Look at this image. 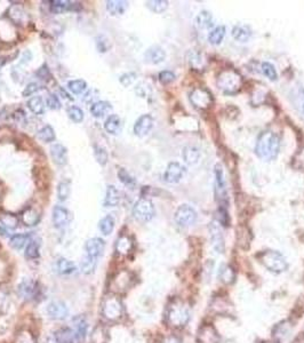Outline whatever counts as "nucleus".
I'll return each instance as SVG.
<instances>
[{
    "label": "nucleus",
    "mask_w": 304,
    "mask_h": 343,
    "mask_svg": "<svg viewBox=\"0 0 304 343\" xmlns=\"http://www.w3.org/2000/svg\"><path fill=\"white\" fill-rule=\"evenodd\" d=\"M280 150V140L273 132H263L257 139L255 152L264 161H275Z\"/></svg>",
    "instance_id": "1"
},
{
    "label": "nucleus",
    "mask_w": 304,
    "mask_h": 343,
    "mask_svg": "<svg viewBox=\"0 0 304 343\" xmlns=\"http://www.w3.org/2000/svg\"><path fill=\"white\" fill-rule=\"evenodd\" d=\"M166 319L172 327H183L190 319L189 308L181 301H174L168 307Z\"/></svg>",
    "instance_id": "2"
},
{
    "label": "nucleus",
    "mask_w": 304,
    "mask_h": 343,
    "mask_svg": "<svg viewBox=\"0 0 304 343\" xmlns=\"http://www.w3.org/2000/svg\"><path fill=\"white\" fill-rule=\"evenodd\" d=\"M101 311L103 317L110 322L118 321L122 318L123 312V305L118 296L115 294L106 295L102 301Z\"/></svg>",
    "instance_id": "3"
},
{
    "label": "nucleus",
    "mask_w": 304,
    "mask_h": 343,
    "mask_svg": "<svg viewBox=\"0 0 304 343\" xmlns=\"http://www.w3.org/2000/svg\"><path fill=\"white\" fill-rule=\"evenodd\" d=\"M261 263L273 274H282L286 271L287 262L280 253L276 251H265L259 255Z\"/></svg>",
    "instance_id": "4"
},
{
    "label": "nucleus",
    "mask_w": 304,
    "mask_h": 343,
    "mask_svg": "<svg viewBox=\"0 0 304 343\" xmlns=\"http://www.w3.org/2000/svg\"><path fill=\"white\" fill-rule=\"evenodd\" d=\"M242 85V77L238 75L235 70H226L220 75L217 79V86L223 92L233 94V93L238 92Z\"/></svg>",
    "instance_id": "5"
},
{
    "label": "nucleus",
    "mask_w": 304,
    "mask_h": 343,
    "mask_svg": "<svg viewBox=\"0 0 304 343\" xmlns=\"http://www.w3.org/2000/svg\"><path fill=\"white\" fill-rule=\"evenodd\" d=\"M155 206H153L152 202L146 198L139 199L133 207V216L136 221L142 223L151 221L155 216Z\"/></svg>",
    "instance_id": "6"
},
{
    "label": "nucleus",
    "mask_w": 304,
    "mask_h": 343,
    "mask_svg": "<svg viewBox=\"0 0 304 343\" xmlns=\"http://www.w3.org/2000/svg\"><path fill=\"white\" fill-rule=\"evenodd\" d=\"M198 214H197L196 209L191 207L190 205L183 204L176 209L175 214H174V220H175L176 224L182 228H188L197 222Z\"/></svg>",
    "instance_id": "7"
},
{
    "label": "nucleus",
    "mask_w": 304,
    "mask_h": 343,
    "mask_svg": "<svg viewBox=\"0 0 304 343\" xmlns=\"http://www.w3.org/2000/svg\"><path fill=\"white\" fill-rule=\"evenodd\" d=\"M185 174V167L180 162H169L167 166L165 173H163V181L166 183H178L182 180L183 176Z\"/></svg>",
    "instance_id": "8"
},
{
    "label": "nucleus",
    "mask_w": 304,
    "mask_h": 343,
    "mask_svg": "<svg viewBox=\"0 0 304 343\" xmlns=\"http://www.w3.org/2000/svg\"><path fill=\"white\" fill-rule=\"evenodd\" d=\"M215 195L217 199L220 202H226L228 201V197H226V183L224 179V172H223V168L221 165H216L215 166Z\"/></svg>",
    "instance_id": "9"
},
{
    "label": "nucleus",
    "mask_w": 304,
    "mask_h": 343,
    "mask_svg": "<svg viewBox=\"0 0 304 343\" xmlns=\"http://www.w3.org/2000/svg\"><path fill=\"white\" fill-rule=\"evenodd\" d=\"M56 343H82L83 339L80 336L75 328L65 327L59 329L55 333Z\"/></svg>",
    "instance_id": "10"
},
{
    "label": "nucleus",
    "mask_w": 304,
    "mask_h": 343,
    "mask_svg": "<svg viewBox=\"0 0 304 343\" xmlns=\"http://www.w3.org/2000/svg\"><path fill=\"white\" fill-rule=\"evenodd\" d=\"M190 100H191L192 104L199 109H207L212 104L213 100L212 96L206 89L197 88L190 94Z\"/></svg>",
    "instance_id": "11"
},
{
    "label": "nucleus",
    "mask_w": 304,
    "mask_h": 343,
    "mask_svg": "<svg viewBox=\"0 0 304 343\" xmlns=\"http://www.w3.org/2000/svg\"><path fill=\"white\" fill-rule=\"evenodd\" d=\"M53 224H54L55 228L61 229L64 228L71 221L72 216L71 213H70L68 209L63 206H55L54 209H53Z\"/></svg>",
    "instance_id": "12"
},
{
    "label": "nucleus",
    "mask_w": 304,
    "mask_h": 343,
    "mask_svg": "<svg viewBox=\"0 0 304 343\" xmlns=\"http://www.w3.org/2000/svg\"><path fill=\"white\" fill-rule=\"evenodd\" d=\"M153 118L150 115H143L134 124V134L139 138H144L153 128Z\"/></svg>",
    "instance_id": "13"
},
{
    "label": "nucleus",
    "mask_w": 304,
    "mask_h": 343,
    "mask_svg": "<svg viewBox=\"0 0 304 343\" xmlns=\"http://www.w3.org/2000/svg\"><path fill=\"white\" fill-rule=\"evenodd\" d=\"M209 236H210V242H212L213 248L215 249L217 253L224 252V248H225L224 238H223L221 228H220L215 222L210 223Z\"/></svg>",
    "instance_id": "14"
},
{
    "label": "nucleus",
    "mask_w": 304,
    "mask_h": 343,
    "mask_svg": "<svg viewBox=\"0 0 304 343\" xmlns=\"http://www.w3.org/2000/svg\"><path fill=\"white\" fill-rule=\"evenodd\" d=\"M47 314L52 319L55 321H62L65 319L69 315V309L66 304L62 301H53L48 304Z\"/></svg>",
    "instance_id": "15"
},
{
    "label": "nucleus",
    "mask_w": 304,
    "mask_h": 343,
    "mask_svg": "<svg viewBox=\"0 0 304 343\" xmlns=\"http://www.w3.org/2000/svg\"><path fill=\"white\" fill-rule=\"evenodd\" d=\"M86 254L92 256V258L98 259L99 256L103 254L105 249V242L101 238H92L86 242L85 245Z\"/></svg>",
    "instance_id": "16"
},
{
    "label": "nucleus",
    "mask_w": 304,
    "mask_h": 343,
    "mask_svg": "<svg viewBox=\"0 0 304 343\" xmlns=\"http://www.w3.org/2000/svg\"><path fill=\"white\" fill-rule=\"evenodd\" d=\"M132 284V276H130L129 272L122 271L116 276L115 279H112L111 284H110V287L113 291L117 293L120 292H125L126 289H128V287Z\"/></svg>",
    "instance_id": "17"
},
{
    "label": "nucleus",
    "mask_w": 304,
    "mask_h": 343,
    "mask_svg": "<svg viewBox=\"0 0 304 343\" xmlns=\"http://www.w3.org/2000/svg\"><path fill=\"white\" fill-rule=\"evenodd\" d=\"M19 295L24 300H31L37 295L38 287H37V282H33L32 279H24V281L20 282L18 287Z\"/></svg>",
    "instance_id": "18"
},
{
    "label": "nucleus",
    "mask_w": 304,
    "mask_h": 343,
    "mask_svg": "<svg viewBox=\"0 0 304 343\" xmlns=\"http://www.w3.org/2000/svg\"><path fill=\"white\" fill-rule=\"evenodd\" d=\"M144 59L146 62L151 63V64H159V63L165 61L166 52L160 46H152L145 52Z\"/></svg>",
    "instance_id": "19"
},
{
    "label": "nucleus",
    "mask_w": 304,
    "mask_h": 343,
    "mask_svg": "<svg viewBox=\"0 0 304 343\" xmlns=\"http://www.w3.org/2000/svg\"><path fill=\"white\" fill-rule=\"evenodd\" d=\"M198 343H219L220 335L214 329L212 326H203L198 333V338H197Z\"/></svg>",
    "instance_id": "20"
},
{
    "label": "nucleus",
    "mask_w": 304,
    "mask_h": 343,
    "mask_svg": "<svg viewBox=\"0 0 304 343\" xmlns=\"http://www.w3.org/2000/svg\"><path fill=\"white\" fill-rule=\"evenodd\" d=\"M51 156L53 161L56 165L63 166L68 162V150H66L64 145L60 144V143H55L54 145H52Z\"/></svg>",
    "instance_id": "21"
},
{
    "label": "nucleus",
    "mask_w": 304,
    "mask_h": 343,
    "mask_svg": "<svg viewBox=\"0 0 304 343\" xmlns=\"http://www.w3.org/2000/svg\"><path fill=\"white\" fill-rule=\"evenodd\" d=\"M128 8V2L123 0H109L106 1V9L113 16L122 15Z\"/></svg>",
    "instance_id": "22"
},
{
    "label": "nucleus",
    "mask_w": 304,
    "mask_h": 343,
    "mask_svg": "<svg viewBox=\"0 0 304 343\" xmlns=\"http://www.w3.org/2000/svg\"><path fill=\"white\" fill-rule=\"evenodd\" d=\"M195 24L200 30H207L210 29L214 24V19L212 14L207 11L200 12L195 19Z\"/></svg>",
    "instance_id": "23"
},
{
    "label": "nucleus",
    "mask_w": 304,
    "mask_h": 343,
    "mask_svg": "<svg viewBox=\"0 0 304 343\" xmlns=\"http://www.w3.org/2000/svg\"><path fill=\"white\" fill-rule=\"evenodd\" d=\"M120 202V192L115 185H108L106 195L104 199V205L106 207H116Z\"/></svg>",
    "instance_id": "24"
},
{
    "label": "nucleus",
    "mask_w": 304,
    "mask_h": 343,
    "mask_svg": "<svg viewBox=\"0 0 304 343\" xmlns=\"http://www.w3.org/2000/svg\"><path fill=\"white\" fill-rule=\"evenodd\" d=\"M104 128L109 134H119L120 129H122V121H120L118 115H110L104 122Z\"/></svg>",
    "instance_id": "25"
},
{
    "label": "nucleus",
    "mask_w": 304,
    "mask_h": 343,
    "mask_svg": "<svg viewBox=\"0 0 304 343\" xmlns=\"http://www.w3.org/2000/svg\"><path fill=\"white\" fill-rule=\"evenodd\" d=\"M183 161L188 165H195L200 159V151L196 146H185L182 152Z\"/></svg>",
    "instance_id": "26"
},
{
    "label": "nucleus",
    "mask_w": 304,
    "mask_h": 343,
    "mask_svg": "<svg viewBox=\"0 0 304 343\" xmlns=\"http://www.w3.org/2000/svg\"><path fill=\"white\" fill-rule=\"evenodd\" d=\"M132 248H133V242L128 236L122 235L117 239L116 252L118 253L119 255H127L130 251H132Z\"/></svg>",
    "instance_id": "27"
},
{
    "label": "nucleus",
    "mask_w": 304,
    "mask_h": 343,
    "mask_svg": "<svg viewBox=\"0 0 304 343\" xmlns=\"http://www.w3.org/2000/svg\"><path fill=\"white\" fill-rule=\"evenodd\" d=\"M21 219H22V222L24 223V225L33 226V225L38 224V222L40 220V215L36 208L29 207L22 213Z\"/></svg>",
    "instance_id": "28"
},
{
    "label": "nucleus",
    "mask_w": 304,
    "mask_h": 343,
    "mask_svg": "<svg viewBox=\"0 0 304 343\" xmlns=\"http://www.w3.org/2000/svg\"><path fill=\"white\" fill-rule=\"evenodd\" d=\"M252 32L250 29L246 25H236L232 29V37L240 42H246L249 40Z\"/></svg>",
    "instance_id": "29"
},
{
    "label": "nucleus",
    "mask_w": 304,
    "mask_h": 343,
    "mask_svg": "<svg viewBox=\"0 0 304 343\" xmlns=\"http://www.w3.org/2000/svg\"><path fill=\"white\" fill-rule=\"evenodd\" d=\"M8 18L11 19L12 22H14L15 24H22L23 21L25 19V13L22 6L13 5L8 9Z\"/></svg>",
    "instance_id": "30"
},
{
    "label": "nucleus",
    "mask_w": 304,
    "mask_h": 343,
    "mask_svg": "<svg viewBox=\"0 0 304 343\" xmlns=\"http://www.w3.org/2000/svg\"><path fill=\"white\" fill-rule=\"evenodd\" d=\"M111 109V104L106 101H98L95 103H93L91 106V113L93 115V117L95 118H101L105 115L109 110Z\"/></svg>",
    "instance_id": "31"
},
{
    "label": "nucleus",
    "mask_w": 304,
    "mask_h": 343,
    "mask_svg": "<svg viewBox=\"0 0 304 343\" xmlns=\"http://www.w3.org/2000/svg\"><path fill=\"white\" fill-rule=\"evenodd\" d=\"M225 36V26L219 25L214 28L208 35V41L212 45H220Z\"/></svg>",
    "instance_id": "32"
},
{
    "label": "nucleus",
    "mask_w": 304,
    "mask_h": 343,
    "mask_svg": "<svg viewBox=\"0 0 304 343\" xmlns=\"http://www.w3.org/2000/svg\"><path fill=\"white\" fill-rule=\"evenodd\" d=\"M0 222L1 224L5 226L8 230H14L16 226L19 225L20 220L15 214H12V213H2L0 215Z\"/></svg>",
    "instance_id": "33"
},
{
    "label": "nucleus",
    "mask_w": 304,
    "mask_h": 343,
    "mask_svg": "<svg viewBox=\"0 0 304 343\" xmlns=\"http://www.w3.org/2000/svg\"><path fill=\"white\" fill-rule=\"evenodd\" d=\"M28 108L35 115H42L45 111V103L41 96H33L28 101Z\"/></svg>",
    "instance_id": "34"
},
{
    "label": "nucleus",
    "mask_w": 304,
    "mask_h": 343,
    "mask_svg": "<svg viewBox=\"0 0 304 343\" xmlns=\"http://www.w3.org/2000/svg\"><path fill=\"white\" fill-rule=\"evenodd\" d=\"M37 139L40 140L41 142L49 143L53 142L55 140V132L53 129L52 126H43L42 128H40L38 133H37Z\"/></svg>",
    "instance_id": "35"
},
{
    "label": "nucleus",
    "mask_w": 304,
    "mask_h": 343,
    "mask_svg": "<svg viewBox=\"0 0 304 343\" xmlns=\"http://www.w3.org/2000/svg\"><path fill=\"white\" fill-rule=\"evenodd\" d=\"M115 219L112 218L111 215H106L105 218H103L99 223V228L103 235L109 236L115 229Z\"/></svg>",
    "instance_id": "36"
},
{
    "label": "nucleus",
    "mask_w": 304,
    "mask_h": 343,
    "mask_svg": "<svg viewBox=\"0 0 304 343\" xmlns=\"http://www.w3.org/2000/svg\"><path fill=\"white\" fill-rule=\"evenodd\" d=\"M51 4V12L53 14H62L66 11H71L72 8V2L65 1V0H55Z\"/></svg>",
    "instance_id": "37"
},
{
    "label": "nucleus",
    "mask_w": 304,
    "mask_h": 343,
    "mask_svg": "<svg viewBox=\"0 0 304 343\" xmlns=\"http://www.w3.org/2000/svg\"><path fill=\"white\" fill-rule=\"evenodd\" d=\"M145 5L151 12L156 13V14H160V13L165 12L168 7V1H166V0H150V1L145 2Z\"/></svg>",
    "instance_id": "38"
},
{
    "label": "nucleus",
    "mask_w": 304,
    "mask_h": 343,
    "mask_svg": "<svg viewBox=\"0 0 304 343\" xmlns=\"http://www.w3.org/2000/svg\"><path fill=\"white\" fill-rule=\"evenodd\" d=\"M96 260L98 259L92 258V256H89L87 254L83 256L82 261H81V263H80V268H81V271L83 272V274H86V275L92 274V272L95 270L96 263H98Z\"/></svg>",
    "instance_id": "39"
},
{
    "label": "nucleus",
    "mask_w": 304,
    "mask_h": 343,
    "mask_svg": "<svg viewBox=\"0 0 304 343\" xmlns=\"http://www.w3.org/2000/svg\"><path fill=\"white\" fill-rule=\"evenodd\" d=\"M30 235L29 234H18L14 235L9 241V245L12 246L14 249H21L26 245V242H29Z\"/></svg>",
    "instance_id": "40"
},
{
    "label": "nucleus",
    "mask_w": 304,
    "mask_h": 343,
    "mask_svg": "<svg viewBox=\"0 0 304 343\" xmlns=\"http://www.w3.org/2000/svg\"><path fill=\"white\" fill-rule=\"evenodd\" d=\"M58 269L59 271L61 272L62 275H71L75 274L77 268L75 265V263L69 261V260L66 259H60L58 262Z\"/></svg>",
    "instance_id": "41"
},
{
    "label": "nucleus",
    "mask_w": 304,
    "mask_h": 343,
    "mask_svg": "<svg viewBox=\"0 0 304 343\" xmlns=\"http://www.w3.org/2000/svg\"><path fill=\"white\" fill-rule=\"evenodd\" d=\"M219 277H220V281H221L222 282H224V284H231V282L235 281L236 274L231 266L223 265L221 268V270H220Z\"/></svg>",
    "instance_id": "42"
},
{
    "label": "nucleus",
    "mask_w": 304,
    "mask_h": 343,
    "mask_svg": "<svg viewBox=\"0 0 304 343\" xmlns=\"http://www.w3.org/2000/svg\"><path fill=\"white\" fill-rule=\"evenodd\" d=\"M70 192H71V183L70 181H62L58 185V198L59 201L65 202L69 198Z\"/></svg>",
    "instance_id": "43"
},
{
    "label": "nucleus",
    "mask_w": 304,
    "mask_h": 343,
    "mask_svg": "<svg viewBox=\"0 0 304 343\" xmlns=\"http://www.w3.org/2000/svg\"><path fill=\"white\" fill-rule=\"evenodd\" d=\"M108 332L102 326H98L92 333V343H108Z\"/></svg>",
    "instance_id": "44"
},
{
    "label": "nucleus",
    "mask_w": 304,
    "mask_h": 343,
    "mask_svg": "<svg viewBox=\"0 0 304 343\" xmlns=\"http://www.w3.org/2000/svg\"><path fill=\"white\" fill-rule=\"evenodd\" d=\"M72 327L76 329L77 333H78L83 340H85L87 334V322L85 321V318L81 317V316L73 318Z\"/></svg>",
    "instance_id": "45"
},
{
    "label": "nucleus",
    "mask_w": 304,
    "mask_h": 343,
    "mask_svg": "<svg viewBox=\"0 0 304 343\" xmlns=\"http://www.w3.org/2000/svg\"><path fill=\"white\" fill-rule=\"evenodd\" d=\"M68 88L71 91L73 94H81V93L87 88V84L82 79H76L68 82Z\"/></svg>",
    "instance_id": "46"
},
{
    "label": "nucleus",
    "mask_w": 304,
    "mask_h": 343,
    "mask_svg": "<svg viewBox=\"0 0 304 343\" xmlns=\"http://www.w3.org/2000/svg\"><path fill=\"white\" fill-rule=\"evenodd\" d=\"M118 178L120 180V182L122 183V184H125L127 186H129V188H133L136 184L135 179L133 178L132 175L129 174L128 172L126 171L125 168H119L118 171Z\"/></svg>",
    "instance_id": "47"
},
{
    "label": "nucleus",
    "mask_w": 304,
    "mask_h": 343,
    "mask_svg": "<svg viewBox=\"0 0 304 343\" xmlns=\"http://www.w3.org/2000/svg\"><path fill=\"white\" fill-rule=\"evenodd\" d=\"M68 116L73 122H76V124H79V122H81L83 121V111L79 108V106H76V105L70 106L68 109Z\"/></svg>",
    "instance_id": "48"
},
{
    "label": "nucleus",
    "mask_w": 304,
    "mask_h": 343,
    "mask_svg": "<svg viewBox=\"0 0 304 343\" xmlns=\"http://www.w3.org/2000/svg\"><path fill=\"white\" fill-rule=\"evenodd\" d=\"M39 242L36 241H31L26 245L25 256L28 259H37L39 256Z\"/></svg>",
    "instance_id": "49"
},
{
    "label": "nucleus",
    "mask_w": 304,
    "mask_h": 343,
    "mask_svg": "<svg viewBox=\"0 0 304 343\" xmlns=\"http://www.w3.org/2000/svg\"><path fill=\"white\" fill-rule=\"evenodd\" d=\"M262 72L266 78H269L272 81H277V78H278V73H277L275 66L269 62L262 63Z\"/></svg>",
    "instance_id": "50"
},
{
    "label": "nucleus",
    "mask_w": 304,
    "mask_h": 343,
    "mask_svg": "<svg viewBox=\"0 0 304 343\" xmlns=\"http://www.w3.org/2000/svg\"><path fill=\"white\" fill-rule=\"evenodd\" d=\"M94 155H95L96 161H98V162L101 166H104L106 162H108V159H109L108 152H106V150L104 148H102V146H98V145L94 146Z\"/></svg>",
    "instance_id": "51"
},
{
    "label": "nucleus",
    "mask_w": 304,
    "mask_h": 343,
    "mask_svg": "<svg viewBox=\"0 0 304 343\" xmlns=\"http://www.w3.org/2000/svg\"><path fill=\"white\" fill-rule=\"evenodd\" d=\"M174 81H175V75H174L172 71L165 70V71H162L159 73V81L162 82V84L168 85Z\"/></svg>",
    "instance_id": "52"
},
{
    "label": "nucleus",
    "mask_w": 304,
    "mask_h": 343,
    "mask_svg": "<svg viewBox=\"0 0 304 343\" xmlns=\"http://www.w3.org/2000/svg\"><path fill=\"white\" fill-rule=\"evenodd\" d=\"M135 79H136V73L127 72V73H123L122 77H120V82H122V85L125 86V87H128V86H130L135 81Z\"/></svg>",
    "instance_id": "53"
},
{
    "label": "nucleus",
    "mask_w": 304,
    "mask_h": 343,
    "mask_svg": "<svg viewBox=\"0 0 304 343\" xmlns=\"http://www.w3.org/2000/svg\"><path fill=\"white\" fill-rule=\"evenodd\" d=\"M47 105L53 110H59L61 108V103L59 101V98L54 94H51L47 98Z\"/></svg>",
    "instance_id": "54"
},
{
    "label": "nucleus",
    "mask_w": 304,
    "mask_h": 343,
    "mask_svg": "<svg viewBox=\"0 0 304 343\" xmlns=\"http://www.w3.org/2000/svg\"><path fill=\"white\" fill-rule=\"evenodd\" d=\"M18 343H36V341L31 333L22 332L18 338Z\"/></svg>",
    "instance_id": "55"
},
{
    "label": "nucleus",
    "mask_w": 304,
    "mask_h": 343,
    "mask_svg": "<svg viewBox=\"0 0 304 343\" xmlns=\"http://www.w3.org/2000/svg\"><path fill=\"white\" fill-rule=\"evenodd\" d=\"M40 89L39 85L37 82H30V84L26 85V87L24 91H23V96H30L32 94H35L36 92H38Z\"/></svg>",
    "instance_id": "56"
},
{
    "label": "nucleus",
    "mask_w": 304,
    "mask_h": 343,
    "mask_svg": "<svg viewBox=\"0 0 304 343\" xmlns=\"http://www.w3.org/2000/svg\"><path fill=\"white\" fill-rule=\"evenodd\" d=\"M36 73H37V76H38L40 79H46L47 77H51V72H49V69H48L47 64H42L38 69V71H37Z\"/></svg>",
    "instance_id": "57"
},
{
    "label": "nucleus",
    "mask_w": 304,
    "mask_h": 343,
    "mask_svg": "<svg viewBox=\"0 0 304 343\" xmlns=\"http://www.w3.org/2000/svg\"><path fill=\"white\" fill-rule=\"evenodd\" d=\"M98 49H99V52H102V53H104L108 51V48H109V40L108 39L105 38V40H102V36L100 37V38L98 39Z\"/></svg>",
    "instance_id": "58"
},
{
    "label": "nucleus",
    "mask_w": 304,
    "mask_h": 343,
    "mask_svg": "<svg viewBox=\"0 0 304 343\" xmlns=\"http://www.w3.org/2000/svg\"><path fill=\"white\" fill-rule=\"evenodd\" d=\"M162 343H181V340L176 338V336H168V338L163 340Z\"/></svg>",
    "instance_id": "59"
},
{
    "label": "nucleus",
    "mask_w": 304,
    "mask_h": 343,
    "mask_svg": "<svg viewBox=\"0 0 304 343\" xmlns=\"http://www.w3.org/2000/svg\"><path fill=\"white\" fill-rule=\"evenodd\" d=\"M303 113H304V104H303Z\"/></svg>",
    "instance_id": "60"
}]
</instances>
